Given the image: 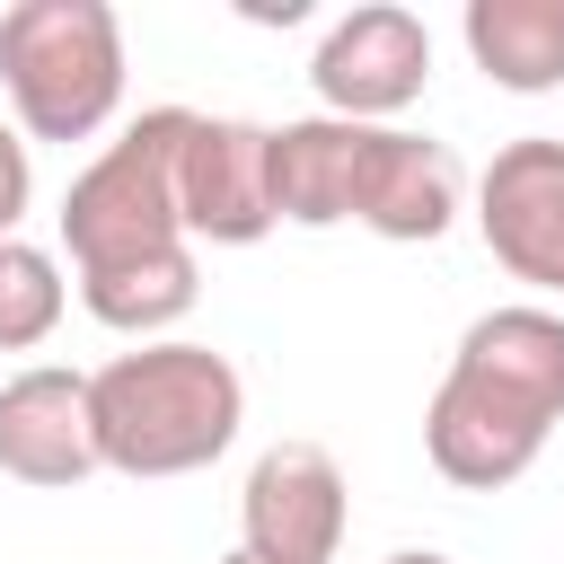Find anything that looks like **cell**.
<instances>
[{"label": "cell", "instance_id": "cell-1", "mask_svg": "<svg viewBox=\"0 0 564 564\" xmlns=\"http://www.w3.org/2000/svg\"><path fill=\"white\" fill-rule=\"evenodd\" d=\"M555 423H564V317L546 300H511L458 335L423 405V449L458 494H502L538 467Z\"/></svg>", "mask_w": 564, "mask_h": 564}, {"label": "cell", "instance_id": "cell-16", "mask_svg": "<svg viewBox=\"0 0 564 564\" xmlns=\"http://www.w3.org/2000/svg\"><path fill=\"white\" fill-rule=\"evenodd\" d=\"M220 564H256V555H220Z\"/></svg>", "mask_w": 564, "mask_h": 564}, {"label": "cell", "instance_id": "cell-10", "mask_svg": "<svg viewBox=\"0 0 564 564\" xmlns=\"http://www.w3.org/2000/svg\"><path fill=\"white\" fill-rule=\"evenodd\" d=\"M97 405H88V370H62V361H35L18 379H0V476L18 485H79L97 476Z\"/></svg>", "mask_w": 564, "mask_h": 564}, {"label": "cell", "instance_id": "cell-6", "mask_svg": "<svg viewBox=\"0 0 564 564\" xmlns=\"http://www.w3.org/2000/svg\"><path fill=\"white\" fill-rule=\"evenodd\" d=\"M308 79H317V106L344 115V123H397L423 79H432V26L397 0H361L344 9L317 53H308Z\"/></svg>", "mask_w": 564, "mask_h": 564}, {"label": "cell", "instance_id": "cell-5", "mask_svg": "<svg viewBox=\"0 0 564 564\" xmlns=\"http://www.w3.org/2000/svg\"><path fill=\"white\" fill-rule=\"evenodd\" d=\"M352 529V485L326 441H273L256 449L238 485V555L256 564H335Z\"/></svg>", "mask_w": 564, "mask_h": 564}, {"label": "cell", "instance_id": "cell-12", "mask_svg": "<svg viewBox=\"0 0 564 564\" xmlns=\"http://www.w3.org/2000/svg\"><path fill=\"white\" fill-rule=\"evenodd\" d=\"M458 35L494 88H511V97L564 88V0H467Z\"/></svg>", "mask_w": 564, "mask_h": 564}, {"label": "cell", "instance_id": "cell-7", "mask_svg": "<svg viewBox=\"0 0 564 564\" xmlns=\"http://www.w3.org/2000/svg\"><path fill=\"white\" fill-rule=\"evenodd\" d=\"M176 212L194 247H256L282 229L273 212V123L194 115L176 150Z\"/></svg>", "mask_w": 564, "mask_h": 564}, {"label": "cell", "instance_id": "cell-9", "mask_svg": "<svg viewBox=\"0 0 564 564\" xmlns=\"http://www.w3.org/2000/svg\"><path fill=\"white\" fill-rule=\"evenodd\" d=\"M458 159L449 141L432 132H405V123H361V159H352V220L388 247H432L449 220H458Z\"/></svg>", "mask_w": 564, "mask_h": 564}, {"label": "cell", "instance_id": "cell-11", "mask_svg": "<svg viewBox=\"0 0 564 564\" xmlns=\"http://www.w3.org/2000/svg\"><path fill=\"white\" fill-rule=\"evenodd\" d=\"M352 159H361V123H344V115L273 123V212L291 229L352 220Z\"/></svg>", "mask_w": 564, "mask_h": 564}, {"label": "cell", "instance_id": "cell-15", "mask_svg": "<svg viewBox=\"0 0 564 564\" xmlns=\"http://www.w3.org/2000/svg\"><path fill=\"white\" fill-rule=\"evenodd\" d=\"M388 564H449V555H441V546H397Z\"/></svg>", "mask_w": 564, "mask_h": 564}, {"label": "cell", "instance_id": "cell-13", "mask_svg": "<svg viewBox=\"0 0 564 564\" xmlns=\"http://www.w3.org/2000/svg\"><path fill=\"white\" fill-rule=\"evenodd\" d=\"M70 308V282L62 264L35 247V238H0V352H35Z\"/></svg>", "mask_w": 564, "mask_h": 564}, {"label": "cell", "instance_id": "cell-2", "mask_svg": "<svg viewBox=\"0 0 564 564\" xmlns=\"http://www.w3.org/2000/svg\"><path fill=\"white\" fill-rule=\"evenodd\" d=\"M88 405H97V458L115 476H194L238 441L247 379L229 352L194 335H159L88 370Z\"/></svg>", "mask_w": 564, "mask_h": 564}, {"label": "cell", "instance_id": "cell-8", "mask_svg": "<svg viewBox=\"0 0 564 564\" xmlns=\"http://www.w3.org/2000/svg\"><path fill=\"white\" fill-rule=\"evenodd\" d=\"M476 229H485V247L511 282L564 300V141L555 132H520L485 159Z\"/></svg>", "mask_w": 564, "mask_h": 564}, {"label": "cell", "instance_id": "cell-4", "mask_svg": "<svg viewBox=\"0 0 564 564\" xmlns=\"http://www.w3.org/2000/svg\"><path fill=\"white\" fill-rule=\"evenodd\" d=\"M0 88L26 141H97L123 106V18L106 0L0 9Z\"/></svg>", "mask_w": 564, "mask_h": 564}, {"label": "cell", "instance_id": "cell-3", "mask_svg": "<svg viewBox=\"0 0 564 564\" xmlns=\"http://www.w3.org/2000/svg\"><path fill=\"white\" fill-rule=\"evenodd\" d=\"M185 123L194 106H150L132 115L62 194V247H70V291L79 282H115L132 264H159L185 238V212H176V150H185Z\"/></svg>", "mask_w": 564, "mask_h": 564}, {"label": "cell", "instance_id": "cell-14", "mask_svg": "<svg viewBox=\"0 0 564 564\" xmlns=\"http://www.w3.org/2000/svg\"><path fill=\"white\" fill-rule=\"evenodd\" d=\"M26 203H35V159H26V132H18V123H0V238H18Z\"/></svg>", "mask_w": 564, "mask_h": 564}]
</instances>
